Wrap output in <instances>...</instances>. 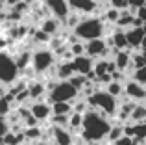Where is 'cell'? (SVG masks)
<instances>
[{
  "mask_svg": "<svg viewBox=\"0 0 146 145\" xmlns=\"http://www.w3.org/2000/svg\"><path fill=\"white\" fill-rule=\"evenodd\" d=\"M111 117L104 115L102 112L91 108L89 112L83 115V130H82V140L83 142H104L107 140V134H109L111 127Z\"/></svg>",
  "mask_w": 146,
  "mask_h": 145,
  "instance_id": "cell-1",
  "label": "cell"
},
{
  "mask_svg": "<svg viewBox=\"0 0 146 145\" xmlns=\"http://www.w3.org/2000/svg\"><path fill=\"white\" fill-rule=\"evenodd\" d=\"M106 24L107 22L104 21L102 17H98V15H89V17L82 19V22L72 30V34H74L78 39H82V41L100 39V37H104L107 34Z\"/></svg>",
  "mask_w": 146,
  "mask_h": 145,
  "instance_id": "cell-2",
  "label": "cell"
},
{
  "mask_svg": "<svg viewBox=\"0 0 146 145\" xmlns=\"http://www.w3.org/2000/svg\"><path fill=\"white\" fill-rule=\"evenodd\" d=\"M48 86V102H72L80 97V91L70 84V80H50Z\"/></svg>",
  "mask_w": 146,
  "mask_h": 145,
  "instance_id": "cell-3",
  "label": "cell"
},
{
  "mask_svg": "<svg viewBox=\"0 0 146 145\" xmlns=\"http://www.w3.org/2000/svg\"><path fill=\"white\" fill-rule=\"evenodd\" d=\"M87 101H89L91 108L102 112L104 115H107V117H115L117 112H118V106H120L118 99L113 97V95H111L109 91H106V89H96Z\"/></svg>",
  "mask_w": 146,
  "mask_h": 145,
  "instance_id": "cell-4",
  "label": "cell"
},
{
  "mask_svg": "<svg viewBox=\"0 0 146 145\" xmlns=\"http://www.w3.org/2000/svg\"><path fill=\"white\" fill-rule=\"evenodd\" d=\"M21 78V69H19L15 56L7 50L0 52V84L6 87H11Z\"/></svg>",
  "mask_w": 146,
  "mask_h": 145,
  "instance_id": "cell-5",
  "label": "cell"
},
{
  "mask_svg": "<svg viewBox=\"0 0 146 145\" xmlns=\"http://www.w3.org/2000/svg\"><path fill=\"white\" fill-rule=\"evenodd\" d=\"M57 62L56 52L50 47H39L33 48V56H32V69L35 71V75H48L50 71H54Z\"/></svg>",
  "mask_w": 146,
  "mask_h": 145,
  "instance_id": "cell-6",
  "label": "cell"
},
{
  "mask_svg": "<svg viewBox=\"0 0 146 145\" xmlns=\"http://www.w3.org/2000/svg\"><path fill=\"white\" fill-rule=\"evenodd\" d=\"M124 97L135 102H146V84L135 78H128L124 82Z\"/></svg>",
  "mask_w": 146,
  "mask_h": 145,
  "instance_id": "cell-7",
  "label": "cell"
},
{
  "mask_svg": "<svg viewBox=\"0 0 146 145\" xmlns=\"http://www.w3.org/2000/svg\"><path fill=\"white\" fill-rule=\"evenodd\" d=\"M44 6H46V9L50 11V15L59 19L61 22H65L67 17L72 13L68 0H44Z\"/></svg>",
  "mask_w": 146,
  "mask_h": 145,
  "instance_id": "cell-8",
  "label": "cell"
},
{
  "mask_svg": "<svg viewBox=\"0 0 146 145\" xmlns=\"http://www.w3.org/2000/svg\"><path fill=\"white\" fill-rule=\"evenodd\" d=\"M68 2H70V9L74 13H80L82 17L98 15V11H100L98 0H68Z\"/></svg>",
  "mask_w": 146,
  "mask_h": 145,
  "instance_id": "cell-9",
  "label": "cell"
},
{
  "mask_svg": "<svg viewBox=\"0 0 146 145\" xmlns=\"http://www.w3.org/2000/svg\"><path fill=\"white\" fill-rule=\"evenodd\" d=\"M30 110H32L33 117H35L39 123H46V121H50L54 117V110H52V104L48 102V99L30 102Z\"/></svg>",
  "mask_w": 146,
  "mask_h": 145,
  "instance_id": "cell-10",
  "label": "cell"
},
{
  "mask_svg": "<svg viewBox=\"0 0 146 145\" xmlns=\"http://www.w3.org/2000/svg\"><path fill=\"white\" fill-rule=\"evenodd\" d=\"M52 140L57 145H76L78 136H74L68 128H61V127H54L52 125Z\"/></svg>",
  "mask_w": 146,
  "mask_h": 145,
  "instance_id": "cell-11",
  "label": "cell"
},
{
  "mask_svg": "<svg viewBox=\"0 0 146 145\" xmlns=\"http://www.w3.org/2000/svg\"><path fill=\"white\" fill-rule=\"evenodd\" d=\"M126 36H128L129 50H141V45H143V39H144V36H146V30L133 26V28L126 30Z\"/></svg>",
  "mask_w": 146,
  "mask_h": 145,
  "instance_id": "cell-12",
  "label": "cell"
},
{
  "mask_svg": "<svg viewBox=\"0 0 146 145\" xmlns=\"http://www.w3.org/2000/svg\"><path fill=\"white\" fill-rule=\"evenodd\" d=\"M72 65H74L76 69V75H89V72H93L94 69V60L91 58V56H76L74 60H72Z\"/></svg>",
  "mask_w": 146,
  "mask_h": 145,
  "instance_id": "cell-13",
  "label": "cell"
},
{
  "mask_svg": "<svg viewBox=\"0 0 146 145\" xmlns=\"http://www.w3.org/2000/svg\"><path fill=\"white\" fill-rule=\"evenodd\" d=\"M113 62H115V65H117L118 71H124L131 76V50H129V48L128 50H118L117 54H115Z\"/></svg>",
  "mask_w": 146,
  "mask_h": 145,
  "instance_id": "cell-14",
  "label": "cell"
},
{
  "mask_svg": "<svg viewBox=\"0 0 146 145\" xmlns=\"http://www.w3.org/2000/svg\"><path fill=\"white\" fill-rule=\"evenodd\" d=\"M28 93H30V101L35 102V101H44V97L48 95V86L44 82H30L28 86Z\"/></svg>",
  "mask_w": 146,
  "mask_h": 145,
  "instance_id": "cell-15",
  "label": "cell"
},
{
  "mask_svg": "<svg viewBox=\"0 0 146 145\" xmlns=\"http://www.w3.org/2000/svg\"><path fill=\"white\" fill-rule=\"evenodd\" d=\"M54 71H56V78L57 80H70L72 76L76 75V69H74V65H72V60L70 62H59Z\"/></svg>",
  "mask_w": 146,
  "mask_h": 145,
  "instance_id": "cell-16",
  "label": "cell"
},
{
  "mask_svg": "<svg viewBox=\"0 0 146 145\" xmlns=\"http://www.w3.org/2000/svg\"><path fill=\"white\" fill-rule=\"evenodd\" d=\"M61 24H63V22H61L59 19H56V17H52V15H50V17H46V19H43V21H41L39 28L44 30L48 36L54 37V36H57V32H59Z\"/></svg>",
  "mask_w": 146,
  "mask_h": 145,
  "instance_id": "cell-17",
  "label": "cell"
},
{
  "mask_svg": "<svg viewBox=\"0 0 146 145\" xmlns=\"http://www.w3.org/2000/svg\"><path fill=\"white\" fill-rule=\"evenodd\" d=\"M135 19H137V15L133 13L131 9H122V15H120V19H118V22H117V28H122V30H128V28H133L135 26Z\"/></svg>",
  "mask_w": 146,
  "mask_h": 145,
  "instance_id": "cell-18",
  "label": "cell"
},
{
  "mask_svg": "<svg viewBox=\"0 0 146 145\" xmlns=\"http://www.w3.org/2000/svg\"><path fill=\"white\" fill-rule=\"evenodd\" d=\"M131 123H146V102H137L131 112Z\"/></svg>",
  "mask_w": 146,
  "mask_h": 145,
  "instance_id": "cell-19",
  "label": "cell"
},
{
  "mask_svg": "<svg viewBox=\"0 0 146 145\" xmlns=\"http://www.w3.org/2000/svg\"><path fill=\"white\" fill-rule=\"evenodd\" d=\"M120 15H122V9H117V7L109 6L106 11H104L102 19L107 22V24H115V26H117V22H118V19H120Z\"/></svg>",
  "mask_w": 146,
  "mask_h": 145,
  "instance_id": "cell-20",
  "label": "cell"
},
{
  "mask_svg": "<svg viewBox=\"0 0 146 145\" xmlns=\"http://www.w3.org/2000/svg\"><path fill=\"white\" fill-rule=\"evenodd\" d=\"M24 136H26V140L28 142H41V140L44 138V132H43V128L37 125V127H28V128H24Z\"/></svg>",
  "mask_w": 146,
  "mask_h": 145,
  "instance_id": "cell-21",
  "label": "cell"
},
{
  "mask_svg": "<svg viewBox=\"0 0 146 145\" xmlns=\"http://www.w3.org/2000/svg\"><path fill=\"white\" fill-rule=\"evenodd\" d=\"M52 110L54 115H70L74 112V106H72V102H54Z\"/></svg>",
  "mask_w": 146,
  "mask_h": 145,
  "instance_id": "cell-22",
  "label": "cell"
},
{
  "mask_svg": "<svg viewBox=\"0 0 146 145\" xmlns=\"http://www.w3.org/2000/svg\"><path fill=\"white\" fill-rule=\"evenodd\" d=\"M122 136H126V134H124V125H122V123H115L113 127H111L109 134H107V142L117 143L118 140L122 138Z\"/></svg>",
  "mask_w": 146,
  "mask_h": 145,
  "instance_id": "cell-23",
  "label": "cell"
},
{
  "mask_svg": "<svg viewBox=\"0 0 146 145\" xmlns=\"http://www.w3.org/2000/svg\"><path fill=\"white\" fill-rule=\"evenodd\" d=\"M106 91H109V93L113 95V97H117V99L124 97V82L113 80L111 84H107V86H106Z\"/></svg>",
  "mask_w": 146,
  "mask_h": 145,
  "instance_id": "cell-24",
  "label": "cell"
},
{
  "mask_svg": "<svg viewBox=\"0 0 146 145\" xmlns=\"http://www.w3.org/2000/svg\"><path fill=\"white\" fill-rule=\"evenodd\" d=\"M50 123L54 127H61V128H68V123H70V115H54L50 119Z\"/></svg>",
  "mask_w": 146,
  "mask_h": 145,
  "instance_id": "cell-25",
  "label": "cell"
},
{
  "mask_svg": "<svg viewBox=\"0 0 146 145\" xmlns=\"http://www.w3.org/2000/svg\"><path fill=\"white\" fill-rule=\"evenodd\" d=\"M107 4L113 7H117V9H128V0H107Z\"/></svg>",
  "mask_w": 146,
  "mask_h": 145,
  "instance_id": "cell-26",
  "label": "cell"
},
{
  "mask_svg": "<svg viewBox=\"0 0 146 145\" xmlns=\"http://www.w3.org/2000/svg\"><path fill=\"white\" fill-rule=\"evenodd\" d=\"M128 6H129V9H131L133 13H137L139 7L146 6V0H128Z\"/></svg>",
  "mask_w": 146,
  "mask_h": 145,
  "instance_id": "cell-27",
  "label": "cell"
},
{
  "mask_svg": "<svg viewBox=\"0 0 146 145\" xmlns=\"http://www.w3.org/2000/svg\"><path fill=\"white\" fill-rule=\"evenodd\" d=\"M131 78H135V80H139V82L146 84V67H143V69H139V71H135V72L131 75Z\"/></svg>",
  "mask_w": 146,
  "mask_h": 145,
  "instance_id": "cell-28",
  "label": "cell"
},
{
  "mask_svg": "<svg viewBox=\"0 0 146 145\" xmlns=\"http://www.w3.org/2000/svg\"><path fill=\"white\" fill-rule=\"evenodd\" d=\"M9 130H11V128H9L7 119H6V117H0V136H6Z\"/></svg>",
  "mask_w": 146,
  "mask_h": 145,
  "instance_id": "cell-29",
  "label": "cell"
},
{
  "mask_svg": "<svg viewBox=\"0 0 146 145\" xmlns=\"http://www.w3.org/2000/svg\"><path fill=\"white\" fill-rule=\"evenodd\" d=\"M9 43H11V39H7V37H4L2 34H0V52L6 50V48L9 47Z\"/></svg>",
  "mask_w": 146,
  "mask_h": 145,
  "instance_id": "cell-30",
  "label": "cell"
},
{
  "mask_svg": "<svg viewBox=\"0 0 146 145\" xmlns=\"http://www.w3.org/2000/svg\"><path fill=\"white\" fill-rule=\"evenodd\" d=\"M137 17H139L141 19V21H143V22H146V6H143V7H139V9H137Z\"/></svg>",
  "mask_w": 146,
  "mask_h": 145,
  "instance_id": "cell-31",
  "label": "cell"
},
{
  "mask_svg": "<svg viewBox=\"0 0 146 145\" xmlns=\"http://www.w3.org/2000/svg\"><path fill=\"white\" fill-rule=\"evenodd\" d=\"M141 50H146V36H144V39H143V45H141Z\"/></svg>",
  "mask_w": 146,
  "mask_h": 145,
  "instance_id": "cell-32",
  "label": "cell"
},
{
  "mask_svg": "<svg viewBox=\"0 0 146 145\" xmlns=\"http://www.w3.org/2000/svg\"><path fill=\"white\" fill-rule=\"evenodd\" d=\"M32 145H46V143H43V142H33Z\"/></svg>",
  "mask_w": 146,
  "mask_h": 145,
  "instance_id": "cell-33",
  "label": "cell"
},
{
  "mask_svg": "<svg viewBox=\"0 0 146 145\" xmlns=\"http://www.w3.org/2000/svg\"><path fill=\"white\" fill-rule=\"evenodd\" d=\"M98 2H100V4H104V2H107V0H98Z\"/></svg>",
  "mask_w": 146,
  "mask_h": 145,
  "instance_id": "cell-34",
  "label": "cell"
},
{
  "mask_svg": "<svg viewBox=\"0 0 146 145\" xmlns=\"http://www.w3.org/2000/svg\"><path fill=\"white\" fill-rule=\"evenodd\" d=\"M41 2H44V0H41Z\"/></svg>",
  "mask_w": 146,
  "mask_h": 145,
  "instance_id": "cell-35",
  "label": "cell"
}]
</instances>
